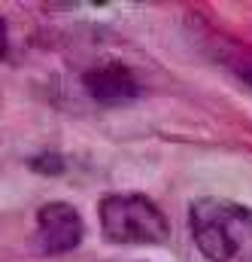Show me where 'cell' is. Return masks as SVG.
Masks as SVG:
<instances>
[{"label": "cell", "instance_id": "4", "mask_svg": "<svg viewBox=\"0 0 252 262\" xmlns=\"http://www.w3.org/2000/svg\"><path fill=\"white\" fill-rule=\"evenodd\" d=\"M85 89L94 101L107 104V107H116V104H128L140 95L137 89V79L134 73L122 64H104V67H94L85 73Z\"/></svg>", "mask_w": 252, "mask_h": 262}, {"label": "cell", "instance_id": "1", "mask_svg": "<svg viewBox=\"0 0 252 262\" xmlns=\"http://www.w3.org/2000/svg\"><path fill=\"white\" fill-rule=\"evenodd\" d=\"M191 238L210 262H252V210L228 198H197L189 210Z\"/></svg>", "mask_w": 252, "mask_h": 262}, {"label": "cell", "instance_id": "2", "mask_svg": "<svg viewBox=\"0 0 252 262\" xmlns=\"http://www.w3.org/2000/svg\"><path fill=\"white\" fill-rule=\"evenodd\" d=\"M100 232L110 244H164L170 226L143 195H107L100 201Z\"/></svg>", "mask_w": 252, "mask_h": 262}, {"label": "cell", "instance_id": "3", "mask_svg": "<svg viewBox=\"0 0 252 262\" xmlns=\"http://www.w3.org/2000/svg\"><path fill=\"white\" fill-rule=\"evenodd\" d=\"M82 216L76 207L64 204V201H52L46 207L37 210V232H34V247L37 253L46 256H61L79 247L82 241Z\"/></svg>", "mask_w": 252, "mask_h": 262}]
</instances>
